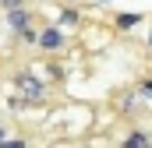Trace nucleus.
<instances>
[{
	"mask_svg": "<svg viewBox=\"0 0 152 148\" xmlns=\"http://www.w3.org/2000/svg\"><path fill=\"white\" fill-rule=\"evenodd\" d=\"M14 95L21 99V102H28V106H42L46 99H50V85H46V78H39L36 71H28V67H21V71H14Z\"/></svg>",
	"mask_w": 152,
	"mask_h": 148,
	"instance_id": "1",
	"label": "nucleus"
},
{
	"mask_svg": "<svg viewBox=\"0 0 152 148\" xmlns=\"http://www.w3.org/2000/svg\"><path fill=\"white\" fill-rule=\"evenodd\" d=\"M67 42H71V36H67L64 28H57V25H39V39H36L39 53H60V49H67Z\"/></svg>",
	"mask_w": 152,
	"mask_h": 148,
	"instance_id": "2",
	"label": "nucleus"
},
{
	"mask_svg": "<svg viewBox=\"0 0 152 148\" xmlns=\"http://www.w3.org/2000/svg\"><path fill=\"white\" fill-rule=\"evenodd\" d=\"M4 25H7V32L11 36H18V32H28V28H39V18L32 7H18V11H4Z\"/></svg>",
	"mask_w": 152,
	"mask_h": 148,
	"instance_id": "3",
	"label": "nucleus"
},
{
	"mask_svg": "<svg viewBox=\"0 0 152 148\" xmlns=\"http://www.w3.org/2000/svg\"><path fill=\"white\" fill-rule=\"evenodd\" d=\"M120 148H152V134L145 127H131V131L120 138Z\"/></svg>",
	"mask_w": 152,
	"mask_h": 148,
	"instance_id": "4",
	"label": "nucleus"
},
{
	"mask_svg": "<svg viewBox=\"0 0 152 148\" xmlns=\"http://www.w3.org/2000/svg\"><path fill=\"white\" fill-rule=\"evenodd\" d=\"M53 25H57V28H64V32H67V28H78V25H81V11H78V7H60Z\"/></svg>",
	"mask_w": 152,
	"mask_h": 148,
	"instance_id": "5",
	"label": "nucleus"
},
{
	"mask_svg": "<svg viewBox=\"0 0 152 148\" xmlns=\"http://www.w3.org/2000/svg\"><path fill=\"white\" fill-rule=\"evenodd\" d=\"M145 21V14H138V11H120L113 18V25H117V32H127V28H138Z\"/></svg>",
	"mask_w": 152,
	"mask_h": 148,
	"instance_id": "6",
	"label": "nucleus"
},
{
	"mask_svg": "<svg viewBox=\"0 0 152 148\" xmlns=\"http://www.w3.org/2000/svg\"><path fill=\"white\" fill-rule=\"evenodd\" d=\"M134 95H138L142 102H149V106H152V74H145V78L134 85Z\"/></svg>",
	"mask_w": 152,
	"mask_h": 148,
	"instance_id": "7",
	"label": "nucleus"
},
{
	"mask_svg": "<svg viewBox=\"0 0 152 148\" xmlns=\"http://www.w3.org/2000/svg\"><path fill=\"white\" fill-rule=\"evenodd\" d=\"M18 46H36V39H39V28H28V32H18V36H11Z\"/></svg>",
	"mask_w": 152,
	"mask_h": 148,
	"instance_id": "8",
	"label": "nucleus"
},
{
	"mask_svg": "<svg viewBox=\"0 0 152 148\" xmlns=\"http://www.w3.org/2000/svg\"><path fill=\"white\" fill-rule=\"evenodd\" d=\"M0 148H32V145H28V138H7V141H0Z\"/></svg>",
	"mask_w": 152,
	"mask_h": 148,
	"instance_id": "9",
	"label": "nucleus"
},
{
	"mask_svg": "<svg viewBox=\"0 0 152 148\" xmlns=\"http://www.w3.org/2000/svg\"><path fill=\"white\" fill-rule=\"evenodd\" d=\"M32 0H0V11H18V7H28Z\"/></svg>",
	"mask_w": 152,
	"mask_h": 148,
	"instance_id": "10",
	"label": "nucleus"
},
{
	"mask_svg": "<svg viewBox=\"0 0 152 148\" xmlns=\"http://www.w3.org/2000/svg\"><path fill=\"white\" fill-rule=\"evenodd\" d=\"M7 138H11V134H7V127L0 123V141H7Z\"/></svg>",
	"mask_w": 152,
	"mask_h": 148,
	"instance_id": "11",
	"label": "nucleus"
},
{
	"mask_svg": "<svg viewBox=\"0 0 152 148\" xmlns=\"http://www.w3.org/2000/svg\"><path fill=\"white\" fill-rule=\"evenodd\" d=\"M96 4H99V7H103V4H110V0H96Z\"/></svg>",
	"mask_w": 152,
	"mask_h": 148,
	"instance_id": "12",
	"label": "nucleus"
},
{
	"mask_svg": "<svg viewBox=\"0 0 152 148\" xmlns=\"http://www.w3.org/2000/svg\"><path fill=\"white\" fill-rule=\"evenodd\" d=\"M149 49H152V32H149Z\"/></svg>",
	"mask_w": 152,
	"mask_h": 148,
	"instance_id": "13",
	"label": "nucleus"
},
{
	"mask_svg": "<svg viewBox=\"0 0 152 148\" xmlns=\"http://www.w3.org/2000/svg\"><path fill=\"white\" fill-rule=\"evenodd\" d=\"M39 4H50V0H39Z\"/></svg>",
	"mask_w": 152,
	"mask_h": 148,
	"instance_id": "14",
	"label": "nucleus"
}]
</instances>
